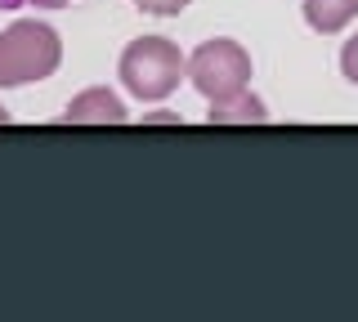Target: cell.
Masks as SVG:
<instances>
[{
	"label": "cell",
	"mask_w": 358,
	"mask_h": 322,
	"mask_svg": "<svg viewBox=\"0 0 358 322\" xmlns=\"http://www.w3.org/2000/svg\"><path fill=\"white\" fill-rule=\"evenodd\" d=\"M264 117H268V108L251 90L238 94V98H229V103H210L206 108V121H210V126H246V121H251V126H260Z\"/></svg>",
	"instance_id": "obj_6"
},
{
	"label": "cell",
	"mask_w": 358,
	"mask_h": 322,
	"mask_svg": "<svg viewBox=\"0 0 358 322\" xmlns=\"http://www.w3.org/2000/svg\"><path fill=\"white\" fill-rule=\"evenodd\" d=\"M130 5H139L143 14H157V18H171V14H179V9L188 5V0H130Z\"/></svg>",
	"instance_id": "obj_8"
},
{
	"label": "cell",
	"mask_w": 358,
	"mask_h": 322,
	"mask_svg": "<svg viewBox=\"0 0 358 322\" xmlns=\"http://www.w3.org/2000/svg\"><path fill=\"white\" fill-rule=\"evenodd\" d=\"M31 5H41V9H59V5H67V0H31Z\"/></svg>",
	"instance_id": "obj_10"
},
{
	"label": "cell",
	"mask_w": 358,
	"mask_h": 322,
	"mask_svg": "<svg viewBox=\"0 0 358 322\" xmlns=\"http://www.w3.org/2000/svg\"><path fill=\"white\" fill-rule=\"evenodd\" d=\"M143 126H179V112H148Z\"/></svg>",
	"instance_id": "obj_9"
},
{
	"label": "cell",
	"mask_w": 358,
	"mask_h": 322,
	"mask_svg": "<svg viewBox=\"0 0 358 322\" xmlns=\"http://www.w3.org/2000/svg\"><path fill=\"white\" fill-rule=\"evenodd\" d=\"M179 76H188V63L179 54V45L166 36H139L121 50V85L139 98L175 94Z\"/></svg>",
	"instance_id": "obj_2"
},
{
	"label": "cell",
	"mask_w": 358,
	"mask_h": 322,
	"mask_svg": "<svg viewBox=\"0 0 358 322\" xmlns=\"http://www.w3.org/2000/svg\"><path fill=\"white\" fill-rule=\"evenodd\" d=\"M67 126H121L126 121V103L108 90V85H90L63 108Z\"/></svg>",
	"instance_id": "obj_4"
},
{
	"label": "cell",
	"mask_w": 358,
	"mask_h": 322,
	"mask_svg": "<svg viewBox=\"0 0 358 322\" xmlns=\"http://www.w3.org/2000/svg\"><path fill=\"white\" fill-rule=\"evenodd\" d=\"M188 81L197 85V94H206V103H229L251 85V54L229 36L201 41L188 59Z\"/></svg>",
	"instance_id": "obj_3"
},
{
	"label": "cell",
	"mask_w": 358,
	"mask_h": 322,
	"mask_svg": "<svg viewBox=\"0 0 358 322\" xmlns=\"http://www.w3.org/2000/svg\"><path fill=\"white\" fill-rule=\"evenodd\" d=\"M63 63V41L50 23H9L0 31V90L54 76Z\"/></svg>",
	"instance_id": "obj_1"
},
{
	"label": "cell",
	"mask_w": 358,
	"mask_h": 322,
	"mask_svg": "<svg viewBox=\"0 0 358 322\" xmlns=\"http://www.w3.org/2000/svg\"><path fill=\"white\" fill-rule=\"evenodd\" d=\"M358 18V0H305V23L318 36H336Z\"/></svg>",
	"instance_id": "obj_5"
},
{
	"label": "cell",
	"mask_w": 358,
	"mask_h": 322,
	"mask_svg": "<svg viewBox=\"0 0 358 322\" xmlns=\"http://www.w3.org/2000/svg\"><path fill=\"white\" fill-rule=\"evenodd\" d=\"M5 121H9V112H5V108H0V126H5Z\"/></svg>",
	"instance_id": "obj_11"
},
{
	"label": "cell",
	"mask_w": 358,
	"mask_h": 322,
	"mask_svg": "<svg viewBox=\"0 0 358 322\" xmlns=\"http://www.w3.org/2000/svg\"><path fill=\"white\" fill-rule=\"evenodd\" d=\"M341 76L350 85H358V31L345 41V50H341Z\"/></svg>",
	"instance_id": "obj_7"
}]
</instances>
